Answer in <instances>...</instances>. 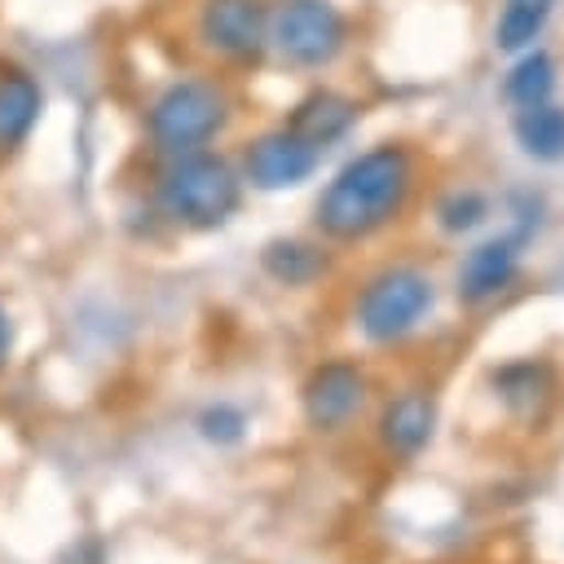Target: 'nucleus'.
I'll return each mask as SVG.
<instances>
[{"label": "nucleus", "instance_id": "8", "mask_svg": "<svg viewBox=\"0 0 564 564\" xmlns=\"http://www.w3.org/2000/svg\"><path fill=\"white\" fill-rule=\"evenodd\" d=\"M366 401V379L352 361H326L304 383V419L317 432H339Z\"/></svg>", "mask_w": 564, "mask_h": 564}, {"label": "nucleus", "instance_id": "4", "mask_svg": "<svg viewBox=\"0 0 564 564\" xmlns=\"http://www.w3.org/2000/svg\"><path fill=\"white\" fill-rule=\"evenodd\" d=\"M264 44L291 66H326L348 44V18L330 0H282L269 13Z\"/></svg>", "mask_w": 564, "mask_h": 564}, {"label": "nucleus", "instance_id": "12", "mask_svg": "<svg viewBox=\"0 0 564 564\" xmlns=\"http://www.w3.org/2000/svg\"><path fill=\"white\" fill-rule=\"evenodd\" d=\"M432 423H436V410H432V397L423 392H405L397 397L388 410H383V423H379V436L392 454H419L427 441H432Z\"/></svg>", "mask_w": 564, "mask_h": 564}, {"label": "nucleus", "instance_id": "1", "mask_svg": "<svg viewBox=\"0 0 564 564\" xmlns=\"http://www.w3.org/2000/svg\"><path fill=\"white\" fill-rule=\"evenodd\" d=\"M414 189V154L405 145H375L344 163L335 181L317 198V229L339 242H357L379 234L388 220L401 216Z\"/></svg>", "mask_w": 564, "mask_h": 564}, {"label": "nucleus", "instance_id": "15", "mask_svg": "<svg viewBox=\"0 0 564 564\" xmlns=\"http://www.w3.org/2000/svg\"><path fill=\"white\" fill-rule=\"evenodd\" d=\"M551 88H555V62L551 53L542 48H524V57L511 66L507 84H502V97L524 110V106H538V101H551Z\"/></svg>", "mask_w": 564, "mask_h": 564}, {"label": "nucleus", "instance_id": "13", "mask_svg": "<svg viewBox=\"0 0 564 564\" xmlns=\"http://www.w3.org/2000/svg\"><path fill=\"white\" fill-rule=\"evenodd\" d=\"M511 132L529 159H542V163L564 159V106H551V101L524 106V110H516Z\"/></svg>", "mask_w": 564, "mask_h": 564}, {"label": "nucleus", "instance_id": "17", "mask_svg": "<svg viewBox=\"0 0 564 564\" xmlns=\"http://www.w3.org/2000/svg\"><path fill=\"white\" fill-rule=\"evenodd\" d=\"M485 212H489V203H485L476 189H454V194L436 207V216H441V225H445L449 234H463V229L480 225V220H485Z\"/></svg>", "mask_w": 564, "mask_h": 564}, {"label": "nucleus", "instance_id": "19", "mask_svg": "<svg viewBox=\"0 0 564 564\" xmlns=\"http://www.w3.org/2000/svg\"><path fill=\"white\" fill-rule=\"evenodd\" d=\"M9 357H13V322H9V313L0 304V370L9 366Z\"/></svg>", "mask_w": 564, "mask_h": 564}, {"label": "nucleus", "instance_id": "7", "mask_svg": "<svg viewBox=\"0 0 564 564\" xmlns=\"http://www.w3.org/2000/svg\"><path fill=\"white\" fill-rule=\"evenodd\" d=\"M198 35L212 53L247 62L264 48L269 35V9L260 0H203Z\"/></svg>", "mask_w": 564, "mask_h": 564}, {"label": "nucleus", "instance_id": "16", "mask_svg": "<svg viewBox=\"0 0 564 564\" xmlns=\"http://www.w3.org/2000/svg\"><path fill=\"white\" fill-rule=\"evenodd\" d=\"M260 260H264L269 278H278L282 286H304L326 269V256L304 242H269Z\"/></svg>", "mask_w": 564, "mask_h": 564}, {"label": "nucleus", "instance_id": "5", "mask_svg": "<svg viewBox=\"0 0 564 564\" xmlns=\"http://www.w3.org/2000/svg\"><path fill=\"white\" fill-rule=\"evenodd\" d=\"M432 308V282L419 269H383L375 273L357 295V326L370 344H397L405 339L423 313Z\"/></svg>", "mask_w": 564, "mask_h": 564}, {"label": "nucleus", "instance_id": "18", "mask_svg": "<svg viewBox=\"0 0 564 564\" xmlns=\"http://www.w3.org/2000/svg\"><path fill=\"white\" fill-rule=\"evenodd\" d=\"M198 427H203L207 441H216V445H234V441H242L247 419H242V410H234V405H212V410H203Z\"/></svg>", "mask_w": 564, "mask_h": 564}, {"label": "nucleus", "instance_id": "6", "mask_svg": "<svg viewBox=\"0 0 564 564\" xmlns=\"http://www.w3.org/2000/svg\"><path fill=\"white\" fill-rule=\"evenodd\" d=\"M317 159H322V150L308 145L300 132H291L282 123V128L260 132L247 145L242 172H247V181L256 189H291V185H300V181H308L317 172Z\"/></svg>", "mask_w": 564, "mask_h": 564}, {"label": "nucleus", "instance_id": "11", "mask_svg": "<svg viewBox=\"0 0 564 564\" xmlns=\"http://www.w3.org/2000/svg\"><path fill=\"white\" fill-rule=\"evenodd\" d=\"M352 119H357V106L344 97V93H330V88H322V93H308L295 110H291V119H286V128L291 132H300L308 145H330V141H339L348 128H352Z\"/></svg>", "mask_w": 564, "mask_h": 564}, {"label": "nucleus", "instance_id": "14", "mask_svg": "<svg viewBox=\"0 0 564 564\" xmlns=\"http://www.w3.org/2000/svg\"><path fill=\"white\" fill-rule=\"evenodd\" d=\"M555 4H560V0H502L498 26H494V44H498L502 53H524V48H533V40L546 31Z\"/></svg>", "mask_w": 564, "mask_h": 564}, {"label": "nucleus", "instance_id": "3", "mask_svg": "<svg viewBox=\"0 0 564 564\" xmlns=\"http://www.w3.org/2000/svg\"><path fill=\"white\" fill-rule=\"evenodd\" d=\"M225 119H229V101L207 79H176L145 110V128H150L154 145L167 154L203 150L225 128Z\"/></svg>", "mask_w": 564, "mask_h": 564}, {"label": "nucleus", "instance_id": "2", "mask_svg": "<svg viewBox=\"0 0 564 564\" xmlns=\"http://www.w3.org/2000/svg\"><path fill=\"white\" fill-rule=\"evenodd\" d=\"M154 194H159V207L167 220L189 225V229H216L238 212L242 181L220 154L189 150L163 167Z\"/></svg>", "mask_w": 564, "mask_h": 564}, {"label": "nucleus", "instance_id": "10", "mask_svg": "<svg viewBox=\"0 0 564 564\" xmlns=\"http://www.w3.org/2000/svg\"><path fill=\"white\" fill-rule=\"evenodd\" d=\"M40 106H44V93H40L35 75H26L22 66L0 70V154L18 150L31 137Z\"/></svg>", "mask_w": 564, "mask_h": 564}, {"label": "nucleus", "instance_id": "9", "mask_svg": "<svg viewBox=\"0 0 564 564\" xmlns=\"http://www.w3.org/2000/svg\"><path fill=\"white\" fill-rule=\"evenodd\" d=\"M516 264H520V238H489L471 247L467 260L458 264V295L467 304L494 300L516 278Z\"/></svg>", "mask_w": 564, "mask_h": 564}]
</instances>
